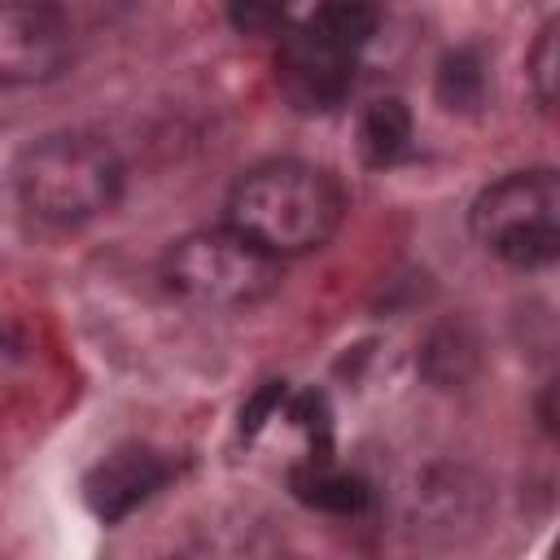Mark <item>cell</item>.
<instances>
[{
	"label": "cell",
	"mask_w": 560,
	"mask_h": 560,
	"mask_svg": "<svg viewBox=\"0 0 560 560\" xmlns=\"http://www.w3.org/2000/svg\"><path fill=\"white\" fill-rule=\"evenodd\" d=\"M346 214L341 184L311 162H262L245 171L228 197V228L258 249L289 258L332 241Z\"/></svg>",
	"instance_id": "6da1fadb"
},
{
	"label": "cell",
	"mask_w": 560,
	"mask_h": 560,
	"mask_svg": "<svg viewBox=\"0 0 560 560\" xmlns=\"http://www.w3.org/2000/svg\"><path fill=\"white\" fill-rule=\"evenodd\" d=\"M22 206L57 228L105 214L122 192V162L109 140L92 131H57L35 140L13 171Z\"/></svg>",
	"instance_id": "7a4b0ae2"
},
{
	"label": "cell",
	"mask_w": 560,
	"mask_h": 560,
	"mask_svg": "<svg viewBox=\"0 0 560 560\" xmlns=\"http://www.w3.org/2000/svg\"><path fill=\"white\" fill-rule=\"evenodd\" d=\"M162 280L175 298L210 311H241L276 293L280 284V258L258 249L232 228H210L179 236L166 249Z\"/></svg>",
	"instance_id": "3957f363"
},
{
	"label": "cell",
	"mask_w": 560,
	"mask_h": 560,
	"mask_svg": "<svg viewBox=\"0 0 560 560\" xmlns=\"http://www.w3.org/2000/svg\"><path fill=\"white\" fill-rule=\"evenodd\" d=\"M472 236L512 267H547L560 254V179L556 171H516L481 188L468 214Z\"/></svg>",
	"instance_id": "277c9868"
},
{
	"label": "cell",
	"mask_w": 560,
	"mask_h": 560,
	"mask_svg": "<svg viewBox=\"0 0 560 560\" xmlns=\"http://www.w3.org/2000/svg\"><path fill=\"white\" fill-rule=\"evenodd\" d=\"M70 61V18L57 0H0V83H48Z\"/></svg>",
	"instance_id": "5b68a950"
},
{
	"label": "cell",
	"mask_w": 560,
	"mask_h": 560,
	"mask_svg": "<svg viewBox=\"0 0 560 560\" xmlns=\"http://www.w3.org/2000/svg\"><path fill=\"white\" fill-rule=\"evenodd\" d=\"M354 79V52L328 44L311 22L284 31L280 52H276V83L284 101L302 114H324L341 105Z\"/></svg>",
	"instance_id": "8992f818"
},
{
	"label": "cell",
	"mask_w": 560,
	"mask_h": 560,
	"mask_svg": "<svg viewBox=\"0 0 560 560\" xmlns=\"http://www.w3.org/2000/svg\"><path fill=\"white\" fill-rule=\"evenodd\" d=\"M166 477H171L166 455H158L149 446H118L83 477V499L96 521L114 525L131 508H140L149 494H158L166 486Z\"/></svg>",
	"instance_id": "52a82bcc"
},
{
	"label": "cell",
	"mask_w": 560,
	"mask_h": 560,
	"mask_svg": "<svg viewBox=\"0 0 560 560\" xmlns=\"http://www.w3.org/2000/svg\"><path fill=\"white\" fill-rule=\"evenodd\" d=\"M289 490L293 499H302L306 508L315 512H332V516H350L368 503V486L341 468H332L328 459H311V464H298L289 472Z\"/></svg>",
	"instance_id": "ba28073f"
},
{
	"label": "cell",
	"mask_w": 560,
	"mask_h": 560,
	"mask_svg": "<svg viewBox=\"0 0 560 560\" xmlns=\"http://www.w3.org/2000/svg\"><path fill=\"white\" fill-rule=\"evenodd\" d=\"M359 149L372 166H394L411 149V109L398 96H381L363 109Z\"/></svg>",
	"instance_id": "9c48e42d"
},
{
	"label": "cell",
	"mask_w": 560,
	"mask_h": 560,
	"mask_svg": "<svg viewBox=\"0 0 560 560\" xmlns=\"http://www.w3.org/2000/svg\"><path fill=\"white\" fill-rule=\"evenodd\" d=\"M328 44L346 48L359 57V48L376 35L381 26V0H319L315 13L306 18Z\"/></svg>",
	"instance_id": "30bf717a"
},
{
	"label": "cell",
	"mask_w": 560,
	"mask_h": 560,
	"mask_svg": "<svg viewBox=\"0 0 560 560\" xmlns=\"http://www.w3.org/2000/svg\"><path fill=\"white\" fill-rule=\"evenodd\" d=\"M438 101L446 109L472 114L486 101V66L472 48H455L438 70Z\"/></svg>",
	"instance_id": "8fae6325"
},
{
	"label": "cell",
	"mask_w": 560,
	"mask_h": 560,
	"mask_svg": "<svg viewBox=\"0 0 560 560\" xmlns=\"http://www.w3.org/2000/svg\"><path fill=\"white\" fill-rule=\"evenodd\" d=\"M529 79H534V92H538V105L551 109L556 101V22L542 26L534 52H529Z\"/></svg>",
	"instance_id": "7c38bea8"
},
{
	"label": "cell",
	"mask_w": 560,
	"mask_h": 560,
	"mask_svg": "<svg viewBox=\"0 0 560 560\" xmlns=\"http://www.w3.org/2000/svg\"><path fill=\"white\" fill-rule=\"evenodd\" d=\"M293 0H228V18L236 31H271L289 13Z\"/></svg>",
	"instance_id": "4fadbf2b"
},
{
	"label": "cell",
	"mask_w": 560,
	"mask_h": 560,
	"mask_svg": "<svg viewBox=\"0 0 560 560\" xmlns=\"http://www.w3.org/2000/svg\"><path fill=\"white\" fill-rule=\"evenodd\" d=\"M315 442H319V459H328V433H332V416H328V398L319 394V389H306L298 402H293V411H289Z\"/></svg>",
	"instance_id": "5bb4252c"
},
{
	"label": "cell",
	"mask_w": 560,
	"mask_h": 560,
	"mask_svg": "<svg viewBox=\"0 0 560 560\" xmlns=\"http://www.w3.org/2000/svg\"><path fill=\"white\" fill-rule=\"evenodd\" d=\"M284 381H267V385H258V394L241 407V438H254L276 411H280V402H284Z\"/></svg>",
	"instance_id": "9a60e30c"
},
{
	"label": "cell",
	"mask_w": 560,
	"mask_h": 560,
	"mask_svg": "<svg viewBox=\"0 0 560 560\" xmlns=\"http://www.w3.org/2000/svg\"><path fill=\"white\" fill-rule=\"evenodd\" d=\"M4 346L13 350V346H18V332H13V328H9L4 319H0V350H4Z\"/></svg>",
	"instance_id": "2e32d148"
}]
</instances>
